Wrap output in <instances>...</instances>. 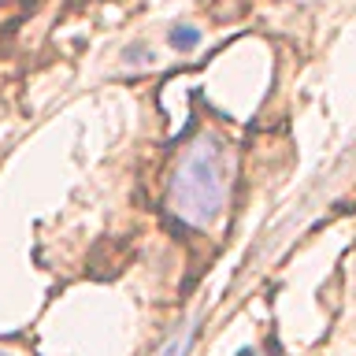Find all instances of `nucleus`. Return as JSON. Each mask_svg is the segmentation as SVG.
Here are the masks:
<instances>
[{
    "mask_svg": "<svg viewBox=\"0 0 356 356\" xmlns=\"http://www.w3.org/2000/svg\"><path fill=\"white\" fill-rule=\"evenodd\" d=\"M230 197V152L216 130H200L182 149L167 186V211L182 227H211Z\"/></svg>",
    "mask_w": 356,
    "mask_h": 356,
    "instance_id": "f257e3e1",
    "label": "nucleus"
},
{
    "mask_svg": "<svg viewBox=\"0 0 356 356\" xmlns=\"http://www.w3.org/2000/svg\"><path fill=\"white\" fill-rule=\"evenodd\" d=\"M193 341H197V327H182V330H178L175 338L167 341V345H163V349L156 353V356H189V349H193Z\"/></svg>",
    "mask_w": 356,
    "mask_h": 356,
    "instance_id": "f03ea898",
    "label": "nucleus"
},
{
    "mask_svg": "<svg viewBox=\"0 0 356 356\" xmlns=\"http://www.w3.org/2000/svg\"><path fill=\"white\" fill-rule=\"evenodd\" d=\"M197 44H200V30L193 26V22H182V26L171 30V49H178V52H193Z\"/></svg>",
    "mask_w": 356,
    "mask_h": 356,
    "instance_id": "7ed1b4c3",
    "label": "nucleus"
},
{
    "mask_svg": "<svg viewBox=\"0 0 356 356\" xmlns=\"http://www.w3.org/2000/svg\"><path fill=\"white\" fill-rule=\"evenodd\" d=\"M145 60H156L152 56V49H145V44H138V49H127V63H145Z\"/></svg>",
    "mask_w": 356,
    "mask_h": 356,
    "instance_id": "20e7f679",
    "label": "nucleus"
},
{
    "mask_svg": "<svg viewBox=\"0 0 356 356\" xmlns=\"http://www.w3.org/2000/svg\"><path fill=\"white\" fill-rule=\"evenodd\" d=\"M238 356H260V353H256V349H245V353H238Z\"/></svg>",
    "mask_w": 356,
    "mask_h": 356,
    "instance_id": "39448f33",
    "label": "nucleus"
},
{
    "mask_svg": "<svg viewBox=\"0 0 356 356\" xmlns=\"http://www.w3.org/2000/svg\"><path fill=\"white\" fill-rule=\"evenodd\" d=\"M0 356H15V353H4V349H0Z\"/></svg>",
    "mask_w": 356,
    "mask_h": 356,
    "instance_id": "423d86ee",
    "label": "nucleus"
}]
</instances>
